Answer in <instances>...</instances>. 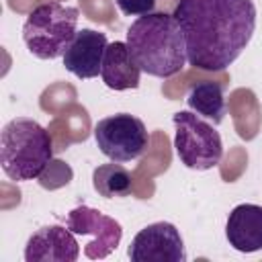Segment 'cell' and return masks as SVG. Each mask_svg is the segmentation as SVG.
Wrapping results in <instances>:
<instances>
[{
    "instance_id": "cell-1",
    "label": "cell",
    "mask_w": 262,
    "mask_h": 262,
    "mask_svg": "<svg viewBox=\"0 0 262 262\" xmlns=\"http://www.w3.org/2000/svg\"><path fill=\"white\" fill-rule=\"evenodd\" d=\"M172 14L182 29L188 63L205 72L227 70L256 31L254 0H178Z\"/></svg>"
},
{
    "instance_id": "cell-2",
    "label": "cell",
    "mask_w": 262,
    "mask_h": 262,
    "mask_svg": "<svg viewBox=\"0 0 262 262\" xmlns=\"http://www.w3.org/2000/svg\"><path fill=\"white\" fill-rule=\"evenodd\" d=\"M127 47L141 72L156 78H172L186 63V43L174 14L149 12L137 16L127 29Z\"/></svg>"
},
{
    "instance_id": "cell-3",
    "label": "cell",
    "mask_w": 262,
    "mask_h": 262,
    "mask_svg": "<svg viewBox=\"0 0 262 262\" xmlns=\"http://www.w3.org/2000/svg\"><path fill=\"white\" fill-rule=\"evenodd\" d=\"M53 160L49 131L33 119L8 121L0 133V164L10 180L27 182L39 178Z\"/></svg>"
},
{
    "instance_id": "cell-4",
    "label": "cell",
    "mask_w": 262,
    "mask_h": 262,
    "mask_svg": "<svg viewBox=\"0 0 262 262\" xmlns=\"http://www.w3.org/2000/svg\"><path fill=\"white\" fill-rule=\"evenodd\" d=\"M78 18L80 10L76 6L61 2L37 4L23 25V41L39 59L63 57L78 33Z\"/></svg>"
},
{
    "instance_id": "cell-5",
    "label": "cell",
    "mask_w": 262,
    "mask_h": 262,
    "mask_svg": "<svg viewBox=\"0 0 262 262\" xmlns=\"http://www.w3.org/2000/svg\"><path fill=\"white\" fill-rule=\"evenodd\" d=\"M174 123V149L178 160L190 170H211L223 158V141L219 131L192 111H178Z\"/></svg>"
},
{
    "instance_id": "cell-6",
    "label": "cell",
    "mask_w": 262,
    "mask_h": 262,
    "mask_svg": "<svg viewBox=\"0 0 262 262\" xmlns=\"http://www.w3.org/2000/svg\"><path fill=\"white\" fill-rule=\"evenodd\" d=\"M94 141L108 160L125 164L143 156L149 135L141 119L129 113H117L94 125Z\"/></svg>"
},
{
    "instance_id": "cell-7",
    "label": "cell",
    "mask_w": 262,
    "mask_h": 262,
    "mask_svg": "<svg viewBox=\"0 0 262 262\" xmlns=\"http://www.w3.org/2000/svg\"><path fill=\"white\" fill-rule=\"evenodd\" d=\"M66 227L76 235H92V239L84 246V254L90 260L106 258L113 250H117L123 237V229L119 221L100 213L98 209L84 207V205L68 213Z\"/></svg>"
},
{
    "instance_id": "cell-8",
    "label": "cell",
    "mask_w": 262,
    "mask_h": 262,
    "mask_svg": "<svg viewBox=\"0 0 262 262\" xmlns=\"http://www.w3.org/2000/svg\"><path fill=\"white\" fill-rule=\"evenodd\" d=\"M127 256L131 262H186V248L176 225L156 221L135 233Z\"/></svg>"
},
{
    "instance_id": "cell-9",
    "label": "cell",
    "mask_w": 262,
    "mask_h": 262,
    "mask_svg": "<svg viewBox=\"0 0 262 262\" xmlns=\"http://www.w3.org/2000/svg\"><path fill=\"white\" fill-rule=\"evenodd\" d=\"M76 233L61 225H45L37 229L25 246L27 262H76L80 256V244Z\"/></svg>"
},
{
    "instance_id": "cell-10",
    "label": "cell",
    "mask_w": 262,
    "mask_h": 262,
    "mask_svg": "<svg viewBox=\"0 0 262 262\" xmlns=\"http://www.w3.org/2000/svg\"><path fill=\"white\" fill-rule=\"evenodd\" d=\"M106 35L94 29H82L76 33L74 41L63 53V68L80 80L96 78L102 70V59L106 51Z\"/></svg>"
},
{
    "instance_id": "cell-11",
    "label": "cell",
    "mask_w": 262,
    "mask_h": 262,
    "mask_svg": "<svg viewBox=\"0 0 262 262\" xmlns=\"http://www.w3.org/2000/svg\"><path fill=\"white\" fill-rule=\"evenodd\" d=\"M225 237L242 254L262 250V207L254 203L233 207L225 223Z\"/></svg>"
},
{
    "instance_id": "cell-12",
    "label": "cell",
    "mask_w": 262,
    "mask_h": 262,
    "mask_svg": "<svg viewBox=\"0 0 262 262\" xmlns=\"http://www.w3.org/2000/svg\"><path fill=\"white\" fill-rule=\"evenodd\" d=\"M139 66L135 63L125 41H113L106 45L102 59V82L111 90H131L139 86Z\"/></svg>"
},
{
    "instance_id": "cell-13",
    "label": "cell",
    "mask_w": 262,
    "mask_h": 262,
    "mask_svg": "<svg viewBox=\"0 0 262 262\" xmlns=\"http://www.w3.org/2000/svg\"><path fill=\"white\" fill-rule=\"evenodd\" d=\"M186 104L192 113L201 115L213 125H219L225 119V92L219 82L201 80L192 84L186 92Z\"/></svg>"
},
{
    "instance_id": "cell-14",
    "label": "cell",
    "mask_w": 262,
    "mask_h": 262,
    "mask_svg": "<svg viewBox=\"0 0 262 262\" xmlns=\"http://www.w3.org/2000/svg\"><path fill=\"white\" fill-rule=\"evenodd\" d=\"M92 186L104 199H123L131 194L133 178H131V172L119 162L100 164L92 172Z\"/></svg>"
},
{
    "instance_id": "cell-15",
    "label": "cell",
    "mask_w": 262,
    "mask_h": 262,
    "mask_svg": "<svg viewBox=\"0 0 262 262\" xmlns=\"http://www.w3.org/2000/svg\"><path fill=\"white\" fill-rule=\"evenodd\" d=\"M117 6L125 16H143L154 12L156 0H117Z\"/></svg>"
}]
</instances>
